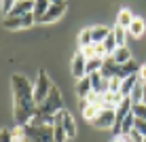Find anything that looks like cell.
<instances>
[{"mask_svg": "<svg viewBox=\"0 0 146 142\" xmlns=\"http://www.w3.org/2000/svg\"><path fill=\"white\" fill-rule=\"evenodd\" d=\"M91 91H93V87H91V79H89V77L80 79L78 83H76V95H78V98L85 100L89 93H91Z\"/></svg>", "mask_w": 146, "mask_h": 142, "instance_id": "obj_16", "label": "cell"}, {"mask_svg": "<svg viewBox=\"0 0 146 142\" xmlns=\"http://www.w3.org/2000/svg\"><path fill=\"white\" fill-rule=\"evenodd\" d=\"M144 30H146L144 19H142V17H135V19H133V23L129 26V30H127V32L131 34V36H135V38H138V36H142V34H144Z\"/></svg>", "mask_w": 146, "mask_h": 142, "instance_id": "obj_19", "label": "cell"}, {"mask_svg": "<svg viewBox=\"0 0 146 142\" xmlns=\"http://www.w3.org/2000/svg\"><path fill=\"white\" fill-rule=\"evenodd\" d=\"M133 113H135V117H138V119L146 121V104H138V106H133Z\"/></svg>", "mask_w": 146, "mask_h": 142, "instance_id": "obj_26", "label": "cell"}, {"mask_svg": "<svg viewBox=\"0 0 146 142\" xmlns=\"http://www.w3.org/2000/svg\"><path fill=\"white\" fill-rule=\"evenodd\" d=\"M112 34H114V40H117V47H125V43H127V38H129V32H127V30L121 28V26H114Z\"/></svg>", "mask_w": 146, "mask_h": 142, "instance_id": "obj_20", "label": "cell"}, {"mask_svg": "<svg viewBox=\"0 0 146 142\" xmlns=\"http://www.w3.org/2000/svg\"><path fill=\"white\" fill-rule=\"evenodd\" d=\"M110 142H131V140H129V136H123V134H119V136H114V138L110 140Z\"/></svg>", "mask_w": 146, "mask_h": 142, "instance_id": "obj_32", "label": "cell"}, {"mask_svg": "<svg viewBox=\"0 0 146 142\" xmlns=\"http://www.w3.org/2000/svg\"><path fill=\"white\" fill-rule=\"evenodd\" d=\"M144 142H146V138H144Z\"/></svg>", "mask_w": 146, "mask_h": 142, "instance_id": "obj_36", "label": "cell"}, {"mask_svg": "<svg viewBox=\"0 0 146 142\" xmlns=\"http://www.w3.org/2000/svg\"><path fill=\"white\" fill-rule=\"evenodd\" d=\"M66 9H68L66 2H51V7H49L47 15L40 19V23H53V21H57V19L66 13Z\"/></svg>", "mask_w": 146, "mask_h": 142, "instance_id": "obj_6", "label": "cell"}, {"mask_svg": "<svg viewBox=\"0 0 146 142\" xmlns=\"http://www.w3.org/2000/svg\"><path fill=\"white\" fill-rule=\"evenodd\" d=\"M140 83V79H138V74H133V77H127L125 81H121V95L123 98H129L131 95V91H133V87Z\"/></svg>", "mask_w": 146, "mask_h": 142, "instance_id": "obj_13", "label": "cell"}, {"mask_svg": "<svg viewBox=\"0 0 146 142\" xmlns=\"http://www.w3.org/2000/svg\"><path fill=\"white\" fill-rule=\"evenodd\" d=\"M23 142H30V140H23Z\"/></svg>", "mask_w": 146, "mask_h": 142, "instance_id": "obj_35", "label": "cell"}, {"mask_svg": "<svg viewBox=\"0 0 146 142\" xmlns=\"http://www.w3.org/2000/svg\"><path fill=\"white\" fill-rule=\"evenodd\" d=\"M114 121H117L114 110L102 108V110H100V115L91 121V125H93V127H100V129H110V127H114Z\"/></svg>", "mask_w": 146, "mask_h": 142, "instance_id": "obj_4", "label": "cell"}, {"mask_svg": "<svg viewBox=\"0 0 146 142\" xmlns=\"http://www.w3.org/2000/svg\"><path fill=\"white\" fill-rule=\"evenodd\" d=\"M110 57H112L114 64H127V62H131V53H129L127 47H119Z\"/></svg>", "mask_w": 146, "mask_h": 142, "instance_id": "obj_17", "label": "cell"}, {"mask_svg": "<svg viewBox=\"0 0 146 142\" xmlns=\"http://www.w3.org/2000/svg\"><path fill=\"white\" fill-rule=\"evenodd\" d=\"M129 100L133 102V106H138V104H142V100H144V85L142 83H138L133 87V91H131V95H129Z\"/></svg>", "mask_w": 146, "mask_h": 142, "instance_id": "obj_22", "label": "cell"}, {"mask_svg": "<svg viewBox=\"0 0 146 142\" xmlns=\"http://www.w3.org/2000/svg\"><path fill=\"white\" fill-rule=\"evenodd\" d=\"M13 115L17 125H28L36 115V100H34V85L23 74H13Z\"/></svg>", "mask_w": 146, "mask_h": 142, "instance_id": "obj_1", "label": "cell"}, {"mask_svg": "<svg viewBox=\"0 0 146 142\" xmlns=\"http://www.w3.org/2000/svg\"><path fill=\"white\" fill-rule=\"evenodd\" d=\"M138 79H140V83L142 85H146V64L140 68V72H138Z\"/></svg>", "mask_w": 146, "mask_h": 142, "instance_id": "obj_31", "label": "cell"}, {"mask_svg": "<svg viewBox=\"0 0 146 142\" xmlns=\"http://www.w3.org/2000/svg\"><path fill=\"white\" fill-rule=\"evenodd\" d=\"M133 129H135V131H140V134H142L144 138H146V121L138 119V121H135V127H133Z\"/></svg>", "mask_w": 146, "mask_h": 142, "instance_id": "obj_28", "label": "cell"}, {"mask_svg": "<svg viewBox=\"0 0 146 142\" xmlns=\"http://www.w3.org/2000/svg\"><path fill=\"white\" fill-rule=\"evenodd\" d=\"M123 102V95L121 93H112V91H108V93L102 95V108H110V110H117V106Z\"/></svg>", "mask_w": 146, "mask_h": 142, "instance_id": "obj_10", "label": "cell"}, {"mask_svg": "<svg viewBox=\"0 0 146 142\" xmlns=\"http://www.w3.org/2000/svg\"><path fill=\"white\" fill-rule=\"evenodd\" d=\"M30 13H34V2L32 0H17L9 17H26Z\"/></svg>", "mask_w": 146, "mask_h": 142, "instance_id": "obj_9", "label": "cell"}, {"mask_svg": "<svg viewBox=\"0 0 146 142\" xmlns=\"http://www.w3.org/2000/svg\"><path fill=\"white\" fill-rule=\"evenodd\" d=\"M108 91H112V93H121V81L119 79H112V81H110V89Z\"/></svg>", "mask_w": 146, "mask_h": 142, "instance_id": "obj_29", "label": "cell"}, {"mask_svg": "<svg viewBox=\"0 0 146 142\" xmlns=\"http://www.w3.org/2000/svg\"><path fill=\"white\" fill-rule=\"evenodd\" d=\"M53 136H55V142H66V140H68V134H66V129H64V121H62V113L55 117Z\"/></svg>", "mask_w": 146, "mask_h": 142, "instance_id": "obj_11", "label": "cell"}, {"mask_svg": "<svg viewBox=\"0 0 146 142\" xmlns=\"http://www.w3.org/2000/svg\"><path fill=\"white\" fill-rule=\"evenodd\" d=\"M55 87V85L49 81V77L40 70L38 72V79H36V83H34V100H36V106L38 104H42L44 100L49 98V93H51V89Z\"/></svg>", "mask_w": 146, "mask_h": 142, "instance_id": "obj_3", "label": "cell"}, {"mask_svg": "<svg viewBox=\"0 0 146 142\" xmlns=\"http://www.w3.org/2000/svg\"><path fill=\"white\" fill-rule=\"evenodd\" d=\"M133 15H131V11H127V9H121L119 11V15H117V26H121V28H125V30H129V26L133 23Z\"/></svg>", "mask_w": 146, "mask_h": 142, "instance_id": "obj_15", "label": "cell"}, {"mask_svg": "<svg viewBox=\"0 0 146 142\" xmlns=\"http://www.w3.org/2000/svg\"><path fill=\"white\" fill-rule=\"evenodd\" d=\"M80 53L85 55L87 59H93L95 57V45H89V47H83V49H78Z\"/></svg>", "mask_w": 146, "mask_h": 142, "instance_id": "obj_25", "label": "cell"}, {"mask_svg": "<svg viewBox=\"0 0 146 142\" xmlns=\"http://www.w3.org/2000/svg\"><path fill=\"white\" fill-rule=\"evenodd\" d=\"M23 131H26V138L30 142H55V136H53V127L51 125H21Z\"/></svg>", "mask_w": 146, "mask_h": 142, "instance_id": "obj_2", "label": "cell"}, {"mask_svg": "<svg viewBox=\"0 0 146 142\" xmlns=\"http://www.w3.org/2000/svg\"><path fill=\"white\" fill-rule=\"evenodd\" d=\"M49 7H51L49 0H36V2H34V17H36V21H40V19L47 15Z\"/></svg>", "mask_w": 146, "mask_h": 142, "instance_id": "obj_18", "label": "cell"}, {"mask_svg": "<svg viewBox=\"0 0 146 142\" xmlns=\"http://www.w3.org/2000/svg\"><path fill=\"white\" fill-rule=\"evenodd\" d=\"M100 110H102L100 106H93V104H87V102H83V117L89 121V123H91V121L95 119V117L100 115Z\"/></svg>", "mask_w": 146, "mask_h": 142, "instance_id": "obj_21", "label": "cell"}, {"mask_svg": "<svg viewBox=\"0 0 146 142\" xmlns=\"http://www.w3.org/2000/svg\"><path fill=\"white\" fill-rule=\"evenodd\" d=\"M110 32L112 30H108V28H104V26H95L91 28V38H93V45H102L104 40H106L110 36Z\"/></svg>", "mask_w": 146, "mask_h": 142, "instance_id": "obj_14", "label": "cell"}, {"mask_svg": "<svg viewBox=\"0 0 146 142\" xmlns=\"http://www.w3.org/2000/svg\"><path fill=\"white\" fill-rule=\"evenodd\" d=\"M13 7H15L13 0H2V15H4V17H9V15H11Z\"/></svg>", "mask_w": 146, "mask_h": 142, "instance_id": "obj_27", "label": "cell"}, {"mask_svg": "<svg viewBox=\"0 0 146 142\" xmlns=\"http://www.w3.org/2000/svg\"><path fill=\"white\" fill-rule=\"evenodd\" d=\"M129 140H131V142H144V136L142 134H140V131H131V134H129Z\"/></svg>", "mask_w": 146, "mask_h": 142, "instance_id": "obj_30", "label": "cell"}, {"mask_svg": "<svg viewBox=\"0 0 146 142\" xmlns=\"http://www.w3.org/2000/svg\"><path fill=\"white\" fill-rule=\"evenodd\" d=\"M72 74H74V79H78V81L87 77V57L80 51H76L74 57H72Z\"/></svg>", "mask_w": 146, "mask_h": 142, "instance_id": "obj_7", "label": "cell"}, {"mask_svg": "<svg viewBox=\"0 0 146 142\" xmlns=\"http://www.w3.org/2000/svg\"><path fill=\"white\" fill-rule=\"evenodd\" d=\"M2 142H13V136L9 129H2Z\"/></svg>", "mask_w": 146, "mask_h": 142, "instance_id": "obj_33", "label": "cell"}, {"mask_svg": "<svg viewBox=\"0 0 146 142\" xmlns=\"http://www.w3.org/2000/svg\"><path fill=\"white\" fill-rule=\"evenodd\" d=\"M78 45H80V49H83V47H89V45H93L91 28H87V30H83V32H80V36H78Z\"/></svg>", "mask_w": 146, "mask_h": 142, "instance_id": "obj_24", "label": "cell"}, {"mask_svg": "<svg viewBox=\"0 0 146 142\" xmlns=\"http://www.w3.org/2000/svg\"><path fill=\"white\" fill-rule=\"evenodd\" d=\"M62 121H64V129H66L68 138H74V136H76V123H74L72 115H70L66 108L62 110Z\"/></svg>", "mask_w": 146, "mask_h": 142, "instance_id": "obj_12", "label": "cell"}, {"mask_svg": "<svg viewBox=\"0 0 146 142\" xmlns=\"http://www.w3.org/2000/svg\"><path fill=\"white\" fill-rule=\"evenodd\" d=\"M142 104H146V85H144V100H142Z\"/></svg>", "mask_w": 146, "mask_h": 142, "instance_id": "obj_34", "label": "cell"}, {"mask_svg": "<svg viewBox=\"0 0 146 142\" xmlns=\"http://www.w3.org/2000/svg\"><path fill=\"white\" fill-rule=\"evenodd\" d=\"M34 21H36V17H34V13H30L26 17H4L2 26L7 30H19V28H30Z\"/></svg>", "mask_w": 146, "mask_h": 142, "instance_id": "obj_5", "label": "cell"}, {"mask_svg": "<svg viewBox=\"0 0 146 142\" xmlns=\"http://www.w3.org/2000/svg\"><path fill=\"white\" fill-rule=\"evenodd\" d=\"M102 66H104V59H100V57L87 59V74H93V72H102Z\"/></svg>", "mask_w": 146, "mask_h": 142, "instance_id": "obj_23", "label": "cell"}, {"mask_svg": "<svg viewBox=\"0 0 146 142\" xmlns=\"http://www.w3.org/2000/svg\"><path fill=\"white\" fill-rule=\"evenodd\" d=\"M89 79H91V87L95 93H100V95H104V93H108V89H110V81L108 79H104L102 77V72H93V74H87Z\"/></svg>", "mask_w": 146, "mask_h": 142, "instance_id": "obj_8", "label": "cell"}]
</instances>
